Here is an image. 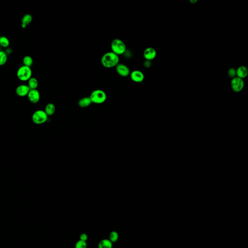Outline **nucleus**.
I'll use <instances>...</instances> for the list:
<instances>
[{
  "mask_svg": "<svg viewBox=\"0 0 248 248\" xmlns=\"http://www.w3.org/2000/svg\"><path fill=\"white\" fill-rule=\"evenodd\" d=\"M119 56L112 52L104 54L101 59L102 65L107 68L116 67L119 64Z\"/></svg>",
  "mask_w": 248,
  "mask_h": 248,
  "instance_id": "obj_1",
  "label": "nucleus"
},
{
  "mask_svg": "<svg viewBox=\"0 0 248 248\" xmlns=\"http://www.w3.org/2000/svg\"><path fill=\"white\" fill-rule=\"evenodd\" d=\"M92 103L100 104L104 103L107 100V95L103 90L97 89L92 92L89 96Z\"/></svg>",
  "mask_w": 248,
  "mask_h": 248,
  "instance_id": "obj_2",
  "label": "nucleus"
},
{
  "mask_svg": "<svg viewBox=\"0 0 248 248\" xmlns=\"http://www.w3.org/2000/svg\"><path fill=\"white\" fill-rule=\"evenodd\" d=\"M112 52L117 55H120L124 54L126 50V46L125 43L119 39H115L111 43Z\"/></svg>",
  "mask_w": 248,
  "mask_h": 248,
  "instance_id": "obj_3",
  "label": "nucleus"
},
{
  "mask_svg": "<svg viewBox=\"0 0 248 248\" xmlns=\"http://www.w3.org/2000/svg\"><path fill=\"white\" fill-rule=\"evenodd\" d=\"M16 75L20 81L23 82L28 81L32 77V69L29 67L21 66L18 69Z\"/></svg>",
  "mask_w": 248,
  "mask_h": 248,
  "instance_id": "obj_4",
  "label": "nucleus"
},
{
  "mask_svg": "<svg viewBox=\"0 0 248 248\" xmlns=\"http://www.w3.org/2000/svg\"><path fill=\"white\" fill-rule=\"evenodd\" d=\"M48 116L44 110H37L33 114L32 120L33 122L37 125H40L47 121Z\"/></svg>",
  "mask_w": 248,
  "mask_h": 248,
  "instance_id": "obj_5",
  "label": "nucleus"
},
{
  "mask_svg": "<svg viewBox=\"0 0 248 248\" xmlns=\"http://www.w3.org/2000/svg\"><path fill=\"white\" fill-rule=\"evenodd\" d=\"M231 86L232 90L235 92H239L241 91L244 87V82L243 79L236 77L232 79L231 82Z\"/></svg>",
  "mask_w": 248,
  "mask_h": 248,
  "instance_id": "obj_6",
  "label": "nucleus"
},
{
  "mask_svg": "<svg viewBox=\"0 0 248 248\" xmlns=\"http://www.w3.org/2000/svg\"><path fill=\"white\" fill-rule=\"evenodd\" d=\"M115 68L117 74L120 76L127 77L130 75V69L126 65L122 63H119Z\"/></svg>",
  "mask_w": 248,
  "mask_h": 248,
  "instance_id": "obj_7",
  "label": "nucleus"
},
{
  "mask_svg": "<svg viewBox=\"0 0 248 248\" xmlns=\"http://www.w3.org/2000/svg\"><path fill=\"white\" fill-rule=\"evenodd\" d=\"M27 96L29 101L34 104L38 102L40 98V92L37 89L30 90Z\"/></svg>",
  "mask_w": 248,
  "mask_h": 248,
  "instance_id": "obj_8",
  "label": "nucleus"
},
{
  "mask_svg": "<svg viewBox=\"0 0 248 248\" xmlns=\"http://www.w3.org/2000/svg\"><path fill=\"white\" fill-rule=\"evenodd\" d=\"M130 78L133 82L137 83L142 82L144 79V76L142 71L135 70L130 72Z\"/></svg>",
  "mask_w": 248,
  "mask_h": 248,
  "instance_id": "obj_9",
  "label": "nucleus"
},
{
  "mask_svg": "<svg viewBox=\"0 0 248 248\" xmlns=\"http://www.w3.org/2000/svg\"><path fill=\"white\" fill-rule=\"evenodd\" d=\"M157 56V52L155 49L149 47L144 50L143 52V56L146 60H153Z\"/></svg>",
  "mask_w": 248,
  "mask_h": 248,
  "instance_id": "obj_10",
  "label": "nucleus"
},
{
  "mask_svg": "<svg viewBox=\"0 0 248 248\" xmlns=\"http://www.w3.org/2000/svg\"><path fill=\"white\" fill-rule=\"evenodd\" d=\"M30 89L27 85L21 84L18 86L16 89V93L18 96L24 97L28 95Z\"/></svg>",
  "mask_w": 248,
  "mask_h": 248,
  "instance_id": "obj_11",
  "label": "nucleus"
},
{
  "mask_svg": "<svg viewBox=\"0 0 248 248\" xmlns=\"http://www.w3.org/2000/svg\"><path fill=\"white\" fill-rule=\"evenodd\" d=\"M237 77L241 79L246 78L248 74V70L245 66H241L236 70Z\"/></svg>",
  "mask_w": 248,
  "mask_h": 248,
  "instance_id": "obj_12",
  "label": "nucleus"
},
{
  "mask_svg": "<svg viewBox=\"0 0 248 248\" xmlns=\"http://www.w3.org/2000/svg\"><path fill=\"white\" fill-rule=\"evenodd\" d=\"M90 97H84L81 98L78 102V105L79 107L82 108H87L92 104Z\"/></svg>",
  "mask_w": 248,
  "mask_h": 248,
  "instance_id": "obj_13",
  "label": "nucleus"
},
{
  "mask_svg": "<svg viewBox=\"0 0 248 248\" xmlns=\"http://www.w3.org/2000/svg\"><path fill=\"white\" fill-rule=\"evenodd\" d=\"M33 20L32 16L30 14H26L23 16L21 21V27L25 28L27 26L30 24Z\"/></svg>",
  "mask_w": 248,
  "mask_h": 248,
  "instance_id": "obj_14",
  "label": "nucleus"
},
{
  "mask_svg": "<svg viewBox=\"0 0 248 248\" xmlns=\"http://www.w3.org/2000/svg\"><path fill=\"white\" fill-rule=\"evenodd\" d=\"M56 110L55 106L53 103H49L45 107V111L48 116H51L54 114Z\"/></svg>",
  "mask_w": 248,
  "mask_h": 248,
  "instance_id": "obj_15",
  "label": "nucleus"
},
{
  "mask_svg": "<svg viewBox=\"0 0 248 248\" xmlns=\"http://www.w3.org/2000/svg\"><path fill=\"white\" fill-rule=\"evenodd\" d=\"M113 243L109 239H103L98 244L99 248H112Z\"/></svg>",
  "mask_w": 248,
  "mask_h": 248,
  "instance_id": "obj_16",
  "label": "nucleus"
},
{
  "mask_svg": "<svg viewBox=\"0 0 248 248\" xmlns=\"http://www.w3.org/2000/svg\"><path fill=\"white\" fill-rule=\"evenodd\" d=\"M28 86L30 90L36 89L38 85V81L35 77H31L28 80Z\"/></svg>",
  "mask_w": 248,
  "mask_h": 248,
  "instance_id": "obj_17",
  "label": "nucleus"
},
{
  "mask_svg": "<svg viewBox=\"0 0 248 248\" xmlns=\"http://www.w3.org/2000/svg\"><path fill=\"white\" fill-rule=\"evenodd\" d=\"M23 63L24 66L31 68L33 64V60L30 56H25L23 59Z\"/></svg>",
  "mask_w": 248,
  "mask_h": 248,
  "instance_id": "obj_18",
  "label": "nucleus"
},
{
  "mask_svg": "<svg viewBox=\"0 0 248 248\" xmlns=\"http://www.w3.org/2000/svg\"><path fill=\"white\" fill-rule=\"evenodd\" d=\"M7 60V55L5 52L0 50V66H3Z\"/></svg>",
  "mask_w": 248,
  "mask_h": 248,
  "instance_id": "obj_19",
  "label": "nucleus"
},
{
  "mask_svg": "<svg viewBox=\"0 0 248 248\" xmlns=\"http://www.w3.org/2000/svg\"><path fill=\"white\" fill-rule=\"evenodd\" d=\"M10 42L6 36L0 37V45L3 48H7L9 46Z\"/></svg>",
  "mask_w": 248,
  "mask_h": 248,
  "instance_id": "obj_20",
  "label": "nucleus"
},
{
  "mask_svg": "<svg viewBox=\"0 0 248 248\" xmlns=\"http://www.w3.org/2000/svg\"><path fill=\"white\" fill-rule=\"evenodd\" d=\"M118 239V234L115 231H113L110 234V241L113 242L117 241Z\"/></svg>",
  "mask_w": 248,
  "mask_h": 248,
  "instance_id": "obj_21",
  "label": "nucleus"
},
{
  "mask_svg": "<svg viewBox=\"0 0 248 248\" xmlns=\"http://www.w3.org/2000/svg\"><path fill=\"white\" fill-rule=\"evenodd\" d=\"M87 248V242L83 241H78L77 242L76 244L75 248Z\"/></svg>",
  "mask_w": 248,
  "mask_h": 248,
  "instance_id": "obj_22",
  "label": "nucleus"
},
{
  "mask_svg": "<svg viewBox=\"0 0 248 248\" xmlns=\"http://www.w3.org/2000/svg\"><path fill=\"white\" fill-rule=\"evenodd\" d=\"M228 75L232 79L235 78L236 75V70L234 68H231L228 71Z\"/></svg>",
  "mask_w": 248,
  "mask_h": 248,
  "instance_id": "obj_23",
  "label": "nucleus"
},
{
  "mask_svg": "<svg viewBox=\"0 0 248 248\" xmlns=\"http://www.w3.org/2000/svg\"><path fill=\"white\" fill-rule=\"evenodd\" d=\"M88 239L87 235L85 234H81L80 236V240L83 241H87Z\"/></svg>",
  "mask_w": 248,
  "mask_h": 248,
  "instance_id": "obj_24",
  "label": "nucleus"
},
{
  "mask_svg": "<svg viewBox=\"0 0 248 248\" xmlns=\"http://www.w3.org/2000/svg\"><path fill=\"white\" fill-rule=\"evenodd\" d=\"M151 66V63L150 61L146 60L144 63V66L145 68H148Z\"/></svg>",
  "mask_w": 248,
  "mask_h": 248,
  "instance_id": "obj_25",
  "label": "nucleus"
},
{
  "mask_svg": "<svg viewBox=\"0 0 248 248\" xmlns=\"http://www.w3.org/2000/svg\"><path fill=\"white\" fill-rule=\"evenodd\" d=\"M11 52H12V50L10 49H7V51L5 52V53L7 54V55H9L11 54Z\"/></svg>",
  "mask_w": 248,
  "mask_h": 248,
  "instance_id": "obj_26",
  "label": "nucleus"
}]
</instances>
